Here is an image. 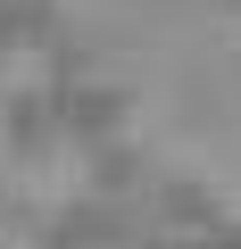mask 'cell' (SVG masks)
<instances>
[{
  "mask_svg": "<svg viewBox=\"0 0 241 249\" xmlns=\"http://www.w3.org/2000/svg\"><path fill=\"white\" fill-rule=\"evenodd\" d=\"M17 191H25V199H42V208H67V199L83 191V150H75V142H58V150L25 158V166H17Z\"/></svg>",
  "mask_w": 241,
  "mask_h": 249,
  "instance_id": "6da1fadb",
  "label": "cell"
}]
</instances>
